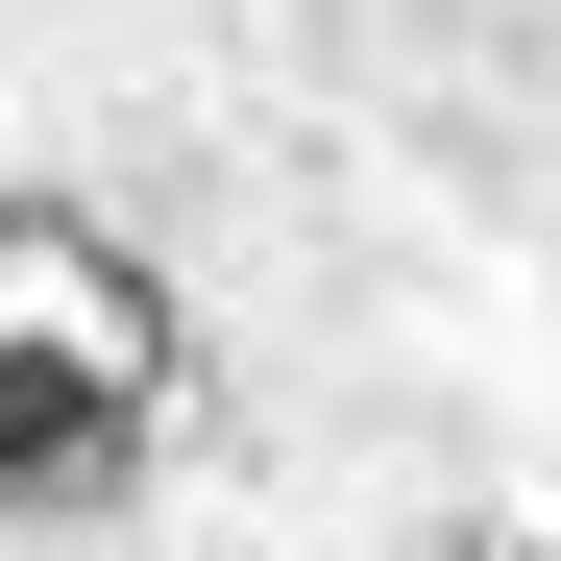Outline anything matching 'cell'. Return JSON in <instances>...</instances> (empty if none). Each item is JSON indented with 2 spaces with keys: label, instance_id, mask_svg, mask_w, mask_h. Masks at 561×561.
<instances>
[{
  "label": "cell",
  "instance_id": "7a4b0ae2",
  "mask_svg": "<svg viewBox=\"0 0 561 561\" xmlns=\"http://www.w3.org/2000/svg\"><path fill=\"white\" fill-rule=\"evenodd\" d=\"M366 561H537V513H489V489H415V513L366 537Z\"/></svg>",
  "mask_w": 561,
  "mask_h": 561
},
{
  "label": "cell",
  "instance_id": "6da1fadb",
  "mask_svg": "<svg viewBox=\"0 0 561 561\" xmlns=\"http://www.w3.org/2000/svg\"><path fill=\"white\" fill-rule=\"evenodd\" d=\"M171 366H196V318L99 196H0V513H99L171 439Z\"/></svg>",
  "mask_w": 561,
  "mask_h": 561
}]
</instances>
